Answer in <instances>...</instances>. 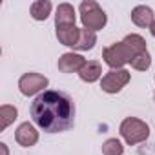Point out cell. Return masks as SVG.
Instances as JSON below:
<instances>
[{
    "label": "cell",
    "instance_id": "cell-1",
    "mask_svg": "<svg viewBox=\"0 0 155 155\" xmlns=\"http://www.w3.org/2000/svg\"><path fill=\"white\" fill-rule=\"evenodd\" d=\"M29 113L33 122L48 133L66 131L75 122V104L64 91L48 90L37 95L29 108Z\"/></svg>",
    "mask_w": 155,
    "mask_h": 155
},
{
    "label": "cell",
    "instance_id": "cell-2",
    "mask_svg": "<svg viewBox=\"0 0 155 155\" xmlns=\"http://www.w3.org/2000/svg\"><path fill=\"white\" fill-rule=\"evenodd\" d=\"M119 133L130 146H133L150 137V126L137 117H126L119 126Z\"/></svg>",
    "mask_w": 155,
    "mask_h": 155
},
{
    "label": "cell",
    "instance_id": "cell-3",
    "mask_svg": "<svg viewBox=\"0 0 155 155\" xmlns=\"http://www.w3.org/2000/svg\"><path fill=\"white\" fill-rule=\"evenodd\" d=\"M81 20H82V26L90 31H99L106 26L108 22V17L104 13V9L93 2V0H84L81 4Z\"/></svg>",
    "mask_w": 155,
    "mask_h": 155
},
{
    "label": "cell",
    "instance_id": "cell-4",
    "mask_svg": "<svg viewBox=\"0 0 155 155\" xmlns=\"http://www.w3.org/2000/svg\"><path fill=\"white\" fill-rule=\"evenodd\" d=\"M131 79V75L128 69H110L104 77H102V81H101V88L102 91L110 93V95H115L119 93Z\"/></svg>",
    "mask_w": 155,
    "mask_h": 155
},
{
    "label": "cell",
    "instance_id": "cell-5",
    "mask_svg": "<svg viewBox=\"0 0 155 155\" xmlns=\"http://www.w3.org/2000/svg\"><path fill=\"white\" fill-rule=\"evenodd\" d=\"M102 58L111 69H122V66L131 62L133 57L122 42H115V44H111L110 48H106L102 51Z\"/></svg>",
    "mask_w": 155,
    "mask_h": 155
},
{
    "label": "cell",
    "instance_id": "cell-6",
    "mask_svg": "<svg viewBox=\"0 0 155 155\" xmlns=\"http://www.w3.org/2000/svg\"><path fill=\"white\" fill-rule=\"evenodd\" d=\"M48 84H49V81L40 73H24L18 79V90L26 97H33V95L40 93L44 88H48Z\"/></svg>",
    "mask_w": 155,
    "mask_h": 155
},
{
    "label": "cell",
    "instance_id": "cell-7",
    "mask_svg": "<svg viewBox=\"0 0 155 155\" xmlns=\"http://www.w3.org/2000/svg\"><path fill=\"white\" fill-rule=\"evenodd\" d=\"M15 140L20 146H24V148L35 146L38 142V131H37V128L31 122H22L17 128V131H15Z\"/></svg>",
    "mask_w": 155,
    "mask_h": 155
},
{
    "label": "cell",
    "instance_id": "cell-8",
    "mask_svg": "<svg viewBox=\"0 0 155 155\" xmlns=\"http://www.w3.org/2000/svg\"><path fill=\"white\" fill-rule=\"evenodd\" d=\"M86 64V58L79 53H64L58 58V69L62 73H79Z\"/></svg>",
    "mask_w": 155,
    "mask_h": 155
},
{
    "label": "cell",
    "instance_id": "cell-9",
    "mask_svg": "<svg viewBox=\"0 0 155 155\" xmlns=\"http://www.w3.org/2000/svg\"><path fill=\"white\" fill-rule=\"evenodd\" d=\"M131 22L139 28H151V24L155 22V15L153 9L148 6H137L131 9Z\"/></svg>",
    "mask_w": 155,
    "mask_h": 155
},
{
    "label": "cell",
    "instance_id": "cell-10",
    "mask_svg": "<svg viewBox=\"0 0 155 155\" xmlns=\"http://www.w3.org/2000/svg\"><path fill=\"white\" fill-rule=\"evenodd\" d=\"M77 15H75V8L71 4H60L57 8L55 13V26L57 28H66V26H75Z\"/></svg>",
    "mask_w": 155,
    "mask_h": 155
},
{
    "label": "cell",
    "instance_id": "cell-11",
    "mask_svg": "<svg viewBox=\"0 0 155 155\" xmlns=\"http://www.w3.org/2000/svg\"><path fill=\"white\" fill-rule=\"evenodd\" d=\"M81 37V29L75 26H66V28H57V38L62 46L75 48Z\"/></svg>",
    "mask_w": 155,
    "mask_h": 155
},
{
    "label": "cell",
    "instance_id": "cell-12",
    "mask_svg": "<svg viewBox=\"0 0 155 155\" xmlns=\"http://www.w3.org/2000/svg\"><path fill=\"white\" fill-rule=\"evenodd\" d=\"M101 75H102V66L97 60H88L84 64V68L79 71V77H81L84 82H88V84L97 82L101 79Z\"/></svg>",
    "mask_w": 155,
    "mask_h": 155
},
{
    "label": "cell",
    "instance_id": "cell-13",
    "mask_svg": "<svg viewBox=\"0 0 155 155\" xmlns=\"http://www.w3.org/2000/svg\"><path fill=\"white\" fill-rule=\"evenodd\" d=\"M122 44H124V46H126V49L131 53V57H137V55H140V53L148 51V49H146V40H144L140 35H137V33L126 35V37H124V40H122Z\"/></svg>",
    "mask_w": 155,
    "mask_h": 155
},
{
    "label": "cell",
    "instance_id": "cell-14",
    "mask_svg": "<svg viewBox=\"0 0 155 155\" xmlns=\"http://www.w3.org/2000/svg\"><path fill=\"white\" fill-rule=\"evenodd\" d=\"M31 17L35 20H46L51 15V2L49 0H37L31 4Z\"/></svg>",
    "mask_w": 155,
    "mask_h": 155
},
{
    "label": "cell",
    "instance_id": "cell-15",
    "mask_svg": "<svg viewBox=\"0 0 155 155\" xmlns=\"http://www.w3.org/2000/svg\"><path fill=\"white\" fill-rule=\"evenodd\" d=\"M95 44H97V35H95V31H90V29L82 28V29H81L79 42H77L75 49H79V51H88V49H93Z\"/></svg>",
    "mask_w": 155,
    "mask_h": 155
},
{
    "label": "cell",
    "instance_id": "cell-16",
    "mask_svg": "<svg viewBox=\"0 0 155 155\" xmlns=\"http://www.w3.org/2000/svg\"><path fill=\"white\" fill-rule=\"evenodd\" d=\"M17 115H18V111H17V108L11 106V104H4L2 108H0V117H2V130H6V128L17 119Z\"/></svg>",
    "mask_w": 155,
    "mask_h": 155
},
{
    "label": "cell",
    "instance_id": "cell-17",
    "mask_svg": "<svg viewBox=\"0 0 155 155\" xmlns=\"http://www.w3.org/2000/svg\"><path fill=\"white\" fill-rule=\"evenodd\" d=\"M130 64H131V68H133V69H137V71H146V69L151 66V55H150L148 51H144V53H140V55L133 57Z\"/></svg>",
    "mask_w": 155,
    "mask_h": 155
},
{
    "label": "cell",
    "instance_id": "cell-18",
    "mask_svg": "<svg viewBox=\"0 0 155 155\" xmlns=\"http://www.w3.org/2000/svg\"><path fill=\"white\" fill-rule=\"evenodd\" d=\"M102 153L104 155H122L124 153V146L119 139H108L102 144Z\"/></svg>",
    "mask_w": 155,
    "mask_h": 155
},
{
    "label": "cell",
    "instance_id": "cell-19",
    "mask_svg": "<svg viewBox=\"0 0 155 155\" xmlns=\"http://www.w3.org/2000/svg\"><path fill=\"white\" fill-rule=\"evenodd\" d=\"M150 33H151V35H153V37H155V22H153V24H151V28H150Z\"/></svg>",
    "mask_w": 155,
    "mask_h": 155
},
{
    "label": "cell",
    "instance_id": "cell-20",
    "mask_svg": "<svg viewBox=\"0 0 155 155\" xmlns=\"http://www.w3.org/2000/svg\"><path fill=\"white\" fill-rule=\"evenodd\" d=\"M0 148H2V150H4V155H8V148H6V144H4V142H2V144H0Z\"/></svg>",
    "mask_w": 155,
    "mask_h": 155
},
{
    "label": "cell",
    "instance_id": "cell-21",
    "mask_svg": "<svg viewBox=\"0 0 155 155\" xmlns=\"http://www.w3.org/2000/svg\"><path fill=\"white\" fill-rule=\"evenodd\" d=\"M153 99H155V95H153Z\"/></svg>",
    "mask_w": 155,
    "mask_h": 155
}]
</instances>
